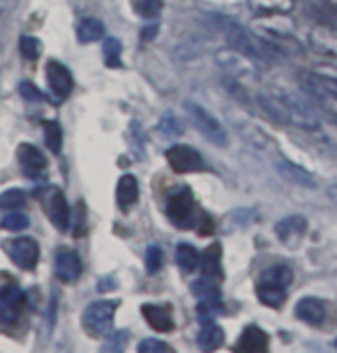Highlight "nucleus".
Here are the masks:
<instances>
[{"label":"nucleus","mask_w":337,"mask_h":353,"mask_svg":"<svg viewBox=\"0 0 337 353\" xmlns=\"http://www.w3.org/2000/svg\"><path fill=\"white\" fill-rule=\"evenodd\" d=\"M275 169L280 171L282 178H287L289 183L298 185V188H316V181H314L312 173H309L307 169H303V166H298V164L289 162V159L280 157L275 162Z\"/></svg>","instance_id":"obj_17"},{"label":"nucleus","mask_w":337,"mask_h":353,"mask_svg":"<svg viewBox=\"0 0 337 353\" xmlns=\"http://www.w3.org/2000/svg\"><path fill=\"white\" fill-rule=\"evenodd\" d=\"M104 37V23L100 21V19H81L76 26V39L81 44H92L97 42V39Z\"/></svg>","instance_id":"obj_22"},{"label":"nucleus","mask_w":337,"mask_h":353,"mask_svg":"<svg viewBox=\"0 0 337 353\" xmlns=\"http://www.w3.org/2000/svg\"><path fill=\"white\" fill-rule=\"evenodd\" d=\"M167 162L176 173H196L206 169V162L199 155V150L192 148V145H171L167 150Z\"/></svg>","instance_id":"obj_7"},{"label":"nucleus","mask_w":337,"mask_h":353,"mask_svg":"<svg viewBox=\"0 0 337 353\" xmlns=\"http://www.w3.org/2000/svg\"><path fill=\"white\" fill-rule=\"evenodd\" d=\"M203 261V277H210V279H217L220 282L222 279V248L220 245H210V248L206 250V254L201 256Z\"/></svg>","instance_id":"obj_23"},{"label":"nucleus","mask_w":337,"mask_h":353,"mask_svg":"<svg viewBox=\"0 0 337 353\" xmlns=\"http://www.w3.org/2000/svg\"><path fill=\"white\" fill-rule=\"evenodd\" d=\"M312 44L316 51L323 53V56L337 58V30L326 28V26L312 30Z\"/></svg>","instance_id":"obj_21"},{"label":"nucleus","mask_w":337,"mask_h":353,"mask_svg":"<svg viewBox=\"0 0 337 353\" xmlns=\"http://www.w3.org/2000/svg\"><path fill=\"white\" fill-rule=\"evenodd\" d=\"M167 215L178 226L194 224V217H199V212H196V203L190 188H178L176 192H171L167 201Z\"/></svg>","instance_id":"obj_6"},{"label":"nucleus","mask_w":337,"mask_h":353,"mask_svg":"<svg viewBox=\"0 0 337 353\" xmlns=\"http://www.w3.org/2000/svg\"><path fill=\"white\" fill-rule=\"evenodd\" d=\"M28 224H30L28 215H25V212H19V208L17 210H10L8 215L0 219V226H3L5 231H21Z\"/></svg>","instance_id":"obj_32"},{"label":"nucleus","mask_w":337,"mask_h":353,"mask_svg":"<svg viewBox=\"0 0 337 353\" xmlns=\"http://www.w3.org/2000/svg\"><path fill=\"white\" fill-rule=\"evenodd\" d=\"M118 303L114 301H95L83 310L81 325L90 337H104L114 330Z\"/></svg>","instance_id":"obj_4"},{"label":"nucleus","mask_w":337,"mask_h":353,"mask_svg":"<svg viewBox=\"0 0 337 353\" xmlns=\"http://www.w3.org/2000/svg\"><path fill=\"white\" fill-rule=\"evenodd\" d=\"M17 155H19V164H21V169L28 178H37L39 173L46 169V157L39 152V148H35V145L21 143L17 150Z\"/></svg>","instance_id":"obj_14"},{"label":"nucleus","mask_w":337,"mask_h":353,"mask_svg":"<svg viewBox=\"0 0 337 353\" xmlns=\"http://www.w3.org/2000/svg\"><path fill=\"white\" fill-rule=\"evenodd\" d=\"M21 303H23V293H21L19 286L8 284L3 291H0V305H5V307H8L10 312H14V314H19Z\"/></svg>","instance_id":"obj_29"},{"label":"nucleus","mask_w":337,"mask_h":353,"mask_svg":"<svg viewBox=\"0 0 337 353\" xmlns=\"http://www.w3.org/2000/svg\"><path fill=\"white\" fill-rule=\"evenodd\" d=\"M116 201H118V208L127 212V208H132L136 201H139V181L130 173L118 181V188H116Z\"/></svg>","instance_id":"obj_19"},{"label":"nucleus","mask_w":337,"mask_h":353,"mask_svg":"<svg viewBox=\"0 0 337 353\" xmlns=\"http://www.w3.org/2000/svg\"><path fill=\"white\" fill-rule=\"evenodd\" d=\"M275 233H277V238H280L282 245H287L289 250H294V248H298L300 241L305 238L307 219L303 215H289V217H284L275 224Z\"/></svg>","instance_id":"obj_10"},{"label":"nucleus","mask_w":337,"mask_h":353,"mask_svg":"<svg viewBox=\"0 0 337 353\" xmlns=\"http://www.w3.org/2000/svg\"><path fill=\"white\" fill-rule=\"evenodd\" d=\"M222 32L227 37V42L231 44V49L245 53L256 65H273L277 61V51L273 49V44L268 39L256 37L254 32L245 30L243 26H238L234 21H222Z\"/></svg>","instance_id":"obj_1"},{"label":"nucleus","mask_w":337,"mask_h":353,"mask_svg":"<svg viewBox=\"0 0 337 353\" xmlns=\"http://www.w3.org/2000/svg\"><path fill=\"white\" fill-rule=\"evenodd\" d=\"M199 261H201V254L196 252L194 245H190V243H181V245H178L176 263L181 265L185 272H192V270L199 268Z\"/></svg>","instance_id":"obj_26"},{"label":"nucleus","mask_w":337,"mask_h":353,"mask_svg":"<svg viewBox=\"0 0 337 353\" xmlns=\"http://www.w3.org/2000/svg\"><path fill=\"white\" fill-rule=\"evenodd\" d=\"M104 63H107V68H121L123 65V46L114 37L104 42Z\"/></svg>","instance_id":"obj_30"},{"label":"nucleus","mask_w":337,"mask_h":353,"mask_svg":"<svg viewBox=\"0 0 337 353\" xmlns=\"http://www.w3.org/2000/svg\"><path fill=\"white\" fill-rule=\"evenodd\" d=\"M46 81H49V88L58 99H68L72 95V90H74V77L58 61L46 63Z\"/></svg>","instance_id":"obj_12"},{"label":"nucleus","mask_w":337,"mask_h":353,"mask_svg":"<svg viewBox=\"0 0 337 353\" xmlns=\"http://www.w3.org/2000/svg\"><path fill=\"white\" fill-rule=\"evenodd\" d=\"M296 316L309 325H319L323 319H326V303L314 296L300 298V301L296 303Z\"/></svg>","instance_id":"obj_16"},{"label":"nucleus","mask_w":337,"mask_h":353,"mask_svg":"<svg viewBox=\"0 0 337 353\" xmlns=\"http://www.w3.org/2000/svg\"><path fill=\"white\" fill-rule=\"evenodd\" d=\"M192 293H194L199 301H206V303H222V296H220V284L217 279H210V277H203L199 282L192 284Z\"/></svg>","instance_id":"obj_24"},{"label":"nucleus","mask_w":337,"mask_h":353,"mask_svg":"<svg viewBox=\"0 0 337 353\" xmlns=\"http://www.w3.org/2000/svg\"><path fill=\"white\" fill-rule=\"evenodd\" d=\"M44 208L49 212L51 222L56 224L58 231H68L70 229V219H72V212H70V203L68 199L61 190H46L44 194Z\"/></svg>","instance_id":"obj_11"},{"label":"nucleus","mask_w":337,"mask_h":353,"mask_svg":"<svg viewBox=\"0 0 337 353\" xmlns=\"http://www.w3.org/2000/svg\"><path fill=\"white\" fill-rule=\"evenodd\" d=\"M335 346H337V342H335Z\"/></svg>","instance_id":"obj_42"},{"label":"nucleus","mask_w":337,"mask_h":353,"mask_svg":"<svg viewBox=\"0 0 337 353\" xmlns=\"http://www.w3.org/2000/svg\"><path fill=\"white\" fill-rule=\"evenodd\" d=\"M249 8L261 14H287L294 8V0H249Z\"/></svg>","instance_id":"obj_27"},{"label":"nucleus","mask_w":337,"mask_h":353,"mask_svg":"<svg viewBox=\"0 0 337 353\" xmlns=\"http://www.w3.org/2000/svg\"><path fill=\"white\" fill-rule=\"evenodd\" d=\"M54 265H56V277L65 284H72L81 277L83 265H81V256L76 254L74 250L70 248H61L54 256Z\"/></svg>","instance_id":"obj_13"},{"label":"nucleus","mask_w":337,"mask_h":353,"mask_svg":"<svg viewBox=\"0 0 337 353\" xmlns=\"http://www.w3.org/2000/svg\"><path fill=\"white\" fill-rule=\"evenodd\" d=\"M273 95L280 99L284 113H287V123L294 125L298 130H305V132H314L319 130V118H316V111L309 106L305 99L296 97L292 90H280L275 88Z\"/></svg>","instance_id":"obj_2"},{"label":"nucleus","mask_w":337,"mask_h":353,"mask_svg":"<svg viewBox=\"0 0 337 353\" xmlns=\"http://www.w3.org/2000/svg\"><path fill=\"white\" fill-rule=\"evenodd\" d=\"M25 203V192L23 190H8L0 194V208L3 210H17Z\"/></svg>","instance_id":"obj_33"},{"label":"nucleus","mask_w":337,"mask_h":353,"mask_svg":"<svg viewBox=\"0 0 337 353\" xmlns=\"http://www.w3.org/2000/svg\"><path fill=\"white\" fill-rule=\"evenodd\" d=\"M162 263H164L162 248H157V245H150L148 252H146V270L150 272V275H155V272L162 270Z\"/></svg>","instance_id":"obj_35"},{"label":"nucleus","mask_w":337,"mask_h":353,"mask_svg":"<svg viewBox=\"0 0 337 353\" xmlns=\"http://www.w3.org/2000/svg\"><path fill=\"white\" fill-rule=\"evenodd\" d=\"M19 51L25 61H37L39 53H42V42L37 37H21L19 39Z\"/></svg>","instance_id":"obj_34"},{"label":"nucleus","mask_w":337,"mask_h":353,"mask_svg":"<svg viewBox=\"0 0 337 353\" xmlns=\"http://www.w3.org/2000/svg\"><path fill=\"white\" fill-rule=\"evenodd\" d=\"M44 134H46V145L54 152H61L63 148V130L56 121H44Z\"/></svg>","instance_id":"obj_31"},{"label":"nucleus","mask_w":337,"mask_h":353,"mask_svg":"<svg viewBox=\"0 0 337 353\" xmlns=\"http://www.w3.org/2000/svg\"><path fill=\"white\" fill-rule=\"evenodd\" d=\"M328 194H330V199H333V201L337 203V188H330V190H328Z\"/></svg>","instance_id":"obj_41"},{"label":"nucleus","mask_w":337,"mask_h":353,"mask_svg":"<svg viewBox=\"0 0 337 353\" xmlns=\"http://www.w3.org/2000/svg\"><path fill=\"white\" fill-rule=\"evenodd\" d=\"M217 65L224 70V77H231L241 83H249L259 77V68L245 53L236 51V49H222L215 53Z\"/></svg>","instance_id":"obj_5"},{"label":"nucleus","mask_w":337,"mask_h":353,"mask_svg":"<svg viewBox=\"0 0 337 353\" xmlns=\"http://www.w3.org/2000/svg\"><path fill=\"white\" fill-rule=\"evenodd\" d=\"M238 351H247V353H261L268 349V335L266 330H261L259 325H247L241 335V342L236 346Z\"/></svg>","instance_id":"obj_18"},{"label":"nucleus","mask_w":337,"mask_h":353,"mask_svg":"<svg viewBox=\"0 0 337 353\" xmlns=\"http://www.w3.org/2000/svg\"><path fill=\"white\" fill-rule=\"evenodd\" d=\"M139 351L141 353H171V346L160 342V339H143L139 344Z\"/></svg>","instance_id":"obj_38"},{"label":"nucleus","mask_w":337,"mask_h":353,"mask_svg":"<svg viewBox=\"0 0 337 353\" xmlns=\"http://www.w3.org/2000/svg\"><path fill=\"white\" fill-rule=\"evenodd\" d=\"M5 252L12 256L19 268L32 270L39 261V245L32 238H14V241L5 243Z\"/></svg>","instance_id":"obj_8"},{"label":"nucleus","mask_w":337,"mask_h":353,"mask_svg":"<svg viewBox=\"0 0 337 353\" xmlns=\"http://www.w3.org/2000/svg\"><path fill=\"white\" fill-rule=\"evenodd\" d=\"M234 128H236L238 134H241L243 141H245L252 150L261 152V155H266V152H277L275 141L259 128V125H254V123H249V121H238V118H234Z\"/></svg>","instance_id":"obj_9"},{"label":"nucleus","mask_w":337,"mask_h":353,"mask_svg":"<svg viewBox=\"0 0 337 353\" xmlns=\"http://www.w3.org/2000/svg\"><path fill=\"white\" fill-rule=\"evenodd\" d=\"M134 8L141 17L153 19L162 12V0H134Z\"/></svg>","instance_id":"obj_36"},{"label":"nucleus","mask_w":337,"mask_h":353,"mask_svg":"<svg viewBox=\"0 0 337 353\" xmlns=\"http://www.w3.org/2000/svg\"><path fill=\"white\" fill-rule=\"evenodd\" d=\"M222 344H224V330L220 328V325L213 323V321L203 323V328L199 332V346H201V349L215 351V349H220Z\"/></svg>","instance_id":"obj_25"},{"label":"nucleus","mask_w":337,"mask_h":353,"mask_svg":"<svg viewBox=\"0 0 337 353\" xmlns=\"http://www.w3.org/2000/svg\"><path fill=\"white\" fill-rule=\"evenodd\" d=\"M141 314L146 316V321L150 328H155L157 332H171L176 328L174 323V314H171L169 305H143Z\"/></svg>","instance_id":"obj_15"},{"label":"nucleus","mask_w":337,"mask_h":353,"mask_svg":"<svg viewBox=\"0 0 337 353\" xmlns=\"http://www.w3.org/2000/svg\"><path fill=\"white\" fill-rule=\"evenodd\" d=\"M125 337H127V332H116V335H114V339H116V342H111V344H107V346H104V351H121L123 349V346H125Z\"/></svg>","instance_id":"obj_39"},{"label":"nucleus","mask_w":337,"mask_h":353,"mask_svg":"<svg viewBox=\"0 0 337 353\" xmlns=\"http://www.w3.org/2000/svg\"><path fill=\"white\" fill-rule=\"evenodd\" d=\"M185 111H187L192 125H194V128L199 130L213 145H217V148H224V145L229 143V137H227L224 125L217 121V118L206 109V106L196 104L194 99H187V102H185Z\"/></svg>","instance_id":"obj_3"},{"label":"nucleus","mask_w":337,"mask_h":353,"mask_svg":"<svg viewBox=\"0 0 337 353\" xmlns=\"http://www.w3.org/2000/svg\"><path fill=\"white\" fill-rule=\"evenodd\" d=\"M19 92H21V97L28 99V102H42V99H44V92L39 90L35 83H30V81H21V83H19Z\"/></svg>","instance_id":"obj_37"},{"label":"nucleus","mask_w":337,"mask_h":353,"mask_svg":"<svg viewBox=\"0 0 337 353\" xmlns=\"http://www.w3.org/2000/svg\"><path fill=\"white\" fill-rule=\"evenodd\" d=\"M256 296H259V301L263 305H268V307H282L284 298H287V286L259 279V284H256Z\"/></svg>","instance_id":"obj_20"},{"label":"nucleus","mask_w":337,"mask_h":353,"mask_svg":"<svg viewBox=\"0 0 337 353\" xmlns=\"http://www.w3.org/2000/svg\"><path fill=\"white\" fill-rule=\"evenodd\" d=\"M259 279H266V282H273V284H282L289 289V284L294 282V272L289 265L284 263H277V265H270L268 270H263V275Z\"/></svg>","instance_id":"obj_28"},{"label":"nucleus","mask_w":337,"mask_h":353,"mask_svg":"<svg viewBox=\"0 0 337 353\" xmlns=\"http://www.w3.org/2000/svg\"><path fill=\"white\" fill-rule=\"evenodd\" d=\"M155 32H157V26H148L146 30H143V39H148V37H155Z\"/></svg>","instance_id":"obj_40"}]
</instances>
